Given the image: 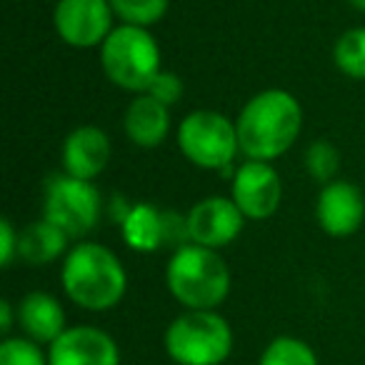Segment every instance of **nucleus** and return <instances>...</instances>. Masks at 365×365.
Listing matches in <instances>:
<instances>
[{"label":"nucleus","mask_w":365,"mask_h":365,"mask_svg":"<svg viewBox=\"0 0 365 365\" xmlns=\"http://www.w3.org/2000/svg\"><path fill=\"white\" fill-rule=\"evenodd\" d=\"M230 198L245 215V220H268L280 208L283 182L270 163L245 160L235 168L230 182Z\"/></svg>","instance_id":"nucleus-9"},{"label":"nucleus","mask_w":365,"mask_h":365,"mask_svg":"<svg viewBox=\"0 0 365 365\" xmlns=\"http://www.w3.org/2000/svg\"><path fill=\"white\" fill-rule=\"evenodd\" d=\"M165 350L178 365H220L233 350V330L215 310H188L168 325Z\"/></svg>","instance_id":"nucleus-5"},{"label":"nucleus","mask_w":365,"mask_h":365,"mask_svg":"<svg viewBox=\"0 0 365 365\" xmlns=\"http://www.w3.org/2000/svg\"><path fill=\"white\" fill-rule=\"evenodd\" d=\"M185 218L163 213L150 203H138L128 210V215L120 223V233L128 248L138 250V253H153V250L163 248L170 238H178V223Z\"/></svg>","instance_id":"nucleus-13"},{"label":"nucleus","mask_w":365,"mask_h":365,"mask_svg":"<svg viewBox=\"0 0 365 365\" xmlns=\"http://www.w3.org/2000/svg\"><path fill=\"white\" fill-rule=\"evenodd\" d=\"M235 128L240 153L248 160L273 163L298 140L303 128V108L293 93L270 88L245 103Z\"/></svg>","instance_id":"nucleus-1"},{"label":"nucleus","mask_w":365,"mask_h":365,"mask_svg":"<svg viewBox=\"0 0 365 365\" xmlns=\"http://www.w3.org/2000/svg\"><path fill=\"white\" fill-rule=\"evenodd\" d=\"M11 328H13V305L8 300H3L0 303V330L11 333Z\"/></svg>","instance_id":"nucleus-25"},{"label":"nucleus","mask_w":365,"mask_h":365,"mask_svg":"<svg viewBox=\"0 0 365 365\" xmlns=\"http://www.w3.org/2000/svg\"><path fill=\"white\" fill-rule=\"evenodd\" d=\"M350 6H353L355 11H363L365 13V0H350Z\"/></svg>","instance_id":"nucleus-26"},{"label":"nucleus","mask_w":365,"mask_h":365,"mask_svg":"<svg viewBox=\"0 0 365 365\" xmlns=\"http://www.w3.org/2000/svg\"><path fill=\"white\" fill-rule=\"evenodd\" d=\"M18 235L21 233H16L13 230V225H11V220L8 218H3L0 220V265L3 268H8V265L13 263V258H16V253H18Z\"/></svg>","instance_id":"nucleus-24"},{"label":"nucleus","mask_w":365,"mask_h":365,"mask_svg":"<svg viewBox=\"0 0 365 365\" xmlns=\"http://www.w3.org/2000/svg\"><path fill=\"white\" fill-rule=\"evenodd\" d=\"M101 66L113 86L140 96L163 71L160 48L148 28H113L101 46Z\"/></svg>","instance_id":"nucleus-4"},{"label":"nucleus","mask_w":365,"mask_h":365,"mask_svg":"<svg viewBox=\"0 0 365 365\" xmlns=\"http://www.w3.org/2000/svg\"><path fill=\"white\" fill-rule=\"evenodd\" d=\"M110 6L123 26L135 28L155 26L168 13V0H110Z\"/></svg>","instance_id":"nucleus-20"},{"label":"nucleus","mask_w":365,"mask_h":365,"mask_svg":"<svg viewBox=\"0 0 365 365\" xmlns=\"http://www.w3.org/2000/svg\"><path fill=\"white\" fill-rule=\"evenodd\" d=\"M113 18L110 0H58L53 26L68 46L96 48L113 33Z\"/></svg>","instance_id":"nucleus-8"},{"label":"nucleus","mask_w":365,"mask_h":365,"mask_svg":"<svg viewBox=\"0 0 365 365\" xmlns=\"http://www.w3.org/2000/svg\"><path fill=\"white\" fill-rule=\"evenodd\" d=\"M305 168L318 182L328 185L335 180L340 168V153L330 140H315L305 150Z\"/></svg>","instance_id":"nucleus-21"},{"label":"nucleus","mask_w":365,"mask_h":365,"mask_svg":"<svg viewBox=\"0 0 365 365\" xmlns=\"http://www.w3.org/2000/svg\"><path fill=\"white\" fill-rule=\"evenodd\" d=\"M43 218L63 230L68 238L91 233L101 218V193L93 180L56 175L46 188Z\"/></svg>","instance_id":"nucleus-7"},{"label":"nucleus","mask_w":365,"mask_h":365,"mask_svg":"<svg viewBox=\"0 0 365 365\" xmlns=\"http://www.w3.org/2000/svg\"><path fill=\"white\" fill-rule=\"evenodd\" d=\"M318 225L333 238H348L365 220V198L358 185L348 180H333L323 185L315 203Z\"/></svg>","instance_id":"nucleus-12"},{"label":"nucleus","mask_w":365,"mask_h":365,"mask_svg":"<svg viewBox=\"0 0 365 365\" xmlns=\"http://www.w3.org/2000/svg\"><path fill=\"white\" fill-rule=\"evenodd\" d=\"M333 61L340 73L355 81H365V28L345 31L333 48Z\"/></svg>","instance_id":"nucleus-18"},{"label":"nucleus","mask_w":365,"mask_h":365,"mask_svg":"<svg viewBox=\"0 0 365 365\" xmlns=\"http://www.w3.org/2000/svg\"><path fill=\"white\" fill-rule=\"evenodd\" d=\"M245 225V215L233 203V198H220V195H210V198L200 200L190 208L185 215V230H188V240L203 248H225L240 235Z\"/></svg>","instance_id":"nucleus-10"},{"label":"nucleus","mask_w":365,"mask_h":365,"mask_svg":"<svg viewBox=\"0 0 365 365\" xmlns=\"http://www.w3.org/2000/svg\"><path fill=\"white\" fill-rule=\"evenodd\" d=\"M18 240H21L18 243V255L31 265L53 263V260H58L66 253L68 245V235L46 218L26 225L23 233L18 235Z\"/></svg>","instance_id":"nucleus-17"},{"label":"nucleus","mask_w":365,"mask_h":365,"mask_svg":"<svg viewBox=\"0 0 365 365\" xmlns=\"http://www.w3.org/2000/svg\"><path fill=\"white\" fill-rule=\"evenodd\" d=\"M110 160V140L96 125H81L63 143V168L66 175L93 180L106 170Z\"/></svg>","instance_id":"nucleus-14"},{"label":"nucleus","mask_w":365,"mask_h":365,"mask_svg":"<svg viewBox=\"0 0 365 365\" xmlns=\"http://www.w3.org/2000/svg\"><path fill=\"white\" fill-rule=\"evenodd\" d=\"M165 283L170 295L188 310H213L230 293V270L213 248L185 243L168 260Z\"/></svg>","instance_id":"nucleus-3"},{"label":"nucleus","mask_w":365,"mask_h":365,"mask_svg":"<svg viewBox=\"0 0 365 365\" xmlns=\"http://www.w3.org/2000/svg\"><path fill=\"white\" fill-rule=\"evenodd\" d=\"M148 96H153L155 101H160L163 106L170 108L173 103H178V98L182 96V81L175 76V73L170 71H160L155 76V81L150 83V88H148Z\"/></svg>","instance_id":"nucleus-23"},{"label":"nucleus","mask_w":365,"mask_h":365,"mask_svg":"<svg viewBox=\"0 0 365 365\" xmlns=\"http://www.w3.org/2000/svg\"><path fill=\"white\" fill-rule=\"evenodd\" d=\"M178 148L203 170H225L238 155V128L218 110H193L180 120Z\"/></svg>","instance_id":"nucleus-6"},{"label":"nucleus","mask_w":365,"mask_h":365,"mask_svg":"<svg viewBox=\"0 0 365 365\" xmlns=\"http://www.w3.org/2000/svg\"><path fill=\"white\" fill-rule=\"evenodd\" d=\"M48 365H120V353L106 330L76 325L51 343Z\"/></svg>","instance_id":"nucleus-11"},{"label":"nucleus","mask_w":365,"mask_h":365,"mask_svg":"<svg viewBox=\"0 0 365 365\" xmlns=\"http://www.w3.org/2000/svg\"><path fill=\"white\" fill-rule=\"evenodd\" d=\"M66 295L86 310H110L123 300L128 275L120 258L101 243H78L63 260Z\"/></svg>","instance_id":"nucleus-2"},{"label":"nucleus","mask_w":365,"mask_h":365,"mask_svg":"<svg viewBox=\"0 0 365 365\" xmlns=\"http://www.w3.org/2000/svg\"><path fill=\"white\" fill-rule=\"evenodd\" d=\"M0 365H48V358L36 340L6 338L0 343Z\"/></svg>","instance_id":"nucleus-22"},{"label":"nucleus","mask_w":365,"mask_h":365,"mask_svg":"<svg viewBox=\"0 0 365 365\" xmlns=\"http://www.w3.org/2000/svg\"><path fill=\"white\" fill-rule=\"evenodd\" d=\"M258 365H318V358L308 343L290 335H280L263 350Z\"/></svg>","instance_id":"nucleus-19"},{"label":"nucleus","mask_w":365,"mask_h":365,"mask_svg":"<svg viewBox=\"0 0 365 365\" xmlns=\"http://www.w3.org/2000/svg\"><path fill=\"white\" fill-rule=\"evenodd\" d=\"M18 320L36 343H56L66 333V310L51 293H28L18 305Z\"/></svg>","instance_id":"nucleus-16"},{"label":"nucleus","mask_w":365,"mask_h":365,"mask_svg":"<svg viewBox=\"0 0 365 365\" xmlns=\"http://www.w3.org/2000/svg\"><path fill=\"white\" fill-rule=\"evenodd\" d=\"M123 128H125V135L130 138L133 145L155 148L165 140L168 130H170V108L163 106L148 93H140L128 106Z\"/></svg>","instance_id":"nucleus-15"}]
</instances>
